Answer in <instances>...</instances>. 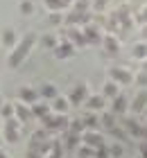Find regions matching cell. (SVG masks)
<instances>
[{"instance_id": "cell-30", "label": "cell", "mask_w": 147, "mask_h": 158, "mask_svg": "<svg viewBox=\"0 0 147 158\" xmlns=\"http://www.w3.org/2000/svg\"><path fill=\"white\" fill-rule=\"evenodd\" d=\"M2 135H5L7 142H18V138H20V133L16 129H2Z\"/></svg>"}, {"instance_id": "cell-2", "label": "cell", "mask_w": 147, "mask_h": 158, "mask_svg": "<svg viewBox=\"0 0 147 158\" xmlns=\"http://www.w3.org/2000/svg\"><path fill=\"white\" fill-rule=\"evenodd\" d=\"M91 97L88 95V86L86 84H79V86H75V88L70 90V95H68V102H70V106H77L79 104H86V99Z\"/></svg>"}, {"instance_id": "cell-26", "label": "cell", "mask_w": 147, "mask_h": 158, "mask_svg": "<svg viewBox=\"0 0 147 158\" xmlns=\"http://www.w3.org/2000/svg\"><path fill=\"white\" fill-rule=\"evenodd\" d=\"M0 43H2L5 48H14V43H16V34H14L11 30H5V32H2V39H0Z\"/></svg>"}, {"instance_id": "cell-39", "label": "cell", "mask_w": 147, "mask_h": 158, "mask_svg": "<svg viewBox=\"0 0 147 158\" xmlns=\"http://www.w3.org/2000/svg\"><path fill=\"white\" fill-rule=\"evenodd\" d=\"M138 152H141V158H147V142H141V145H138Z\"/></svg>"}, {"instance_id": "cell-19", "label": "cell", "mask_w": 147, "mask_h": 158, "mask_svg": "<svg viewBox=\"0 0 147 158\" xmlns=\"http://www.w3.org/2000/svg\"><path fill=\"white\" fill-rule=\"evenodd\" d=\"M43 5L50 9V14L52 11H61V9H66V7L70 5V0H43Z\"/></svg>"}, {"instance_id": "cell-1", "label": "cell", "mask_w": 147, "mask_h": 158, "mask_svg": "<svg viewBox=\"0 0 147 158\" xmlns=\"http://www.w3.org/2000/svg\"><path fill=\"white\" fill-rule=\"evenodd\" d=\"M34 43H36V34H34V32H27L25 36L18 41V45L14 48V52L9 54V59H7L9 68H18L20 63H23V59L29 54V50L34 48Z\"/></svg>"}, {"instance_id": "cell-45", "label": "cell", "mask_w": 147, "mask_h": 158, "mask_svg": "<svg viewBox=\"0 0 147 158\" xmlns=\"http://www.w3.org/2000/svg\"><path fill=\"white\" fill-rule=\"evenodd\" d=\"M0 106H2V97H0Z\"/></svg>"}, {"instance_id": "cell-31", "label": "cell", "mask_w": 147, "mask_h": 158, "mask_svg": "<svg viewBox=\"0 0 147 158\" xmlns=\"http://www.w3.org/2000/svg\"><path fill=\"white\" fill-rule=\"evenodd\" d=\"M77 158H95V149H91V147L82 145V147L77 149Z\"/></svg>"}, {"instance_id": "cell-8", "label": "cell", "mask_w": 147, "mask_h": 158, "mask_svg": "<svg viewBox=\"0 0 147 158\" xmlns=\"http://www.w3.org/2000/svg\"><path fill=\"white\" fill-rule=\"evenodd\" d=\"M122 127H124V131H127V135H131V138H143L145 127H141V122H136L134 118H124Z\"/></svg>"}, {"instance_id": "cell-12", "label": "cell", "mask_w": 147, "mask_h": 158, "mask_svg": "<svg viewBox=\"0 0 147 158\" xmlns=\"http://www.w3.org/2000/svg\"><path fill=\"white\" fill-rule=\"evenodd\" d=\"M102 45H104V52L106 54H118V52H120V41H118L115 36H111V34H106V36H104Z\"/></svg>"}, {"instance_id": "cell-41", "label": "cell", "mask_w": 147, "mask_h": 158, "mask_svg": "<svg viewBox=\"0 0 147 158\" xmlns=\"http://www.w3.org/2000/svg\"><path fill=\"white\" fill-rule=\"evenodd\" d=\"M141 36L147 41V25H143V30H141Z\"/></svg>"}, {"instance_id": "cell-21", "label": "cell", "mask_w": 147, "mask_h": 158, "mask_svg": "<svg viewBox=\"0 0 147 158\" xmlns=\"http://www.w3.org/2000/svg\"><path fill=\"white\" fill-rule=\"evenodd\" d=\"M11 118H16V104H9V102H7V104H2V106H0V120H11Z\"/></svg>"}, {"instance_id": "cell-33", "label": "cell", "mask_w": 147, "mask_h": 158, "mask_svg": "<svg viewBox=\"0 0 147 158\" xmlns=\"http://www.w3.org/2000/svg\"><path fill=\"white\" fill-rule=\"evenodd\" d=\"M134 81L141 86V88H147V73H145V70H141V73L134 77Z\"/></svg>"}, {"instance_id": "cell-18", "label": "cell", "mask_w": 147, "mask_h": 158, "mask_svg": "<svg viewBox=\"0 0 147 158\" xmlns=\"http://www.w3.org/2000/svg\"><path fill=\"white\" fill-rule=\"evenodd\" d=\"M39 95H41L43 99H52V102L59 97V95H57V86H54V84H43V86H41V90H39Z\"/></svg>"}, {"instance_id": "cell-11", "label": "cell", "mask_w": 147, "mask_h": 158, "mask_svg": "<svg viewBox=\"0 0 147 158\" xmlns=\"http://www.w3.org/2000/svg\"><path fill=\"white\" fill-rule=\"evenodd\" d=\"M102 95H104V99H111V102H113V99H115L118 95H120V86H118L115 81H111V79H109V81H106L104 86H102Z\"/></svg>"}, {"instance_id": "cell-3", "label": "cell", "mask_w": 147, "mask_h": 158, "mask_svg": "<svg viewBox=\"0 0 147 158\" xmlns=\"http://www.w3.org/2000/svg\"><path fill=\"white\" fill-rule=\"evenodd\" d=\"M109 77H111V81H115L118 86H129L134 81V75H131L127 68H111L109 70Z\"/></svg>"}, {"instance_id": "cell-25", "label": "cell", "mask_w": 147, "mask_h": 158, "mask_svg": "<svg viewBox=\"0 0 147 158\" xmlns=\"http://www.w3.org/2000/svg\"><path fill=\"white\" fill-rule=\"evenodd\" d=\"M93 7L91 0H75L72 2V11H79V14H88V9Z\"/></svg>"}, {"instance_id": "cell-34", "label": "cell", "mask_w": 147, "mask_h": 158, "mask_svg": "<svg viewBox=\"0 0 147 158\" xmlns=\"http://www.w3.org/2000/svg\"><path fill=\"white\" fill-rule=\"evenodd\" d=\"M20 124H23V122H20L18 118H11V120H7L5 124H2V129H16V131H18Z\"/></svg>"}, {"instance_id": "cell-4", "label": "cell", "mask_w": 147, "mask_h": 158, "mask_svg": "<svg viewBox=\"0 0 147 158\" xmlns=\"http://www.w3.org/2000/svg\"><path fill=\"white\" fill-rule=\"evenodd\" d=\"M52 52H54V59H70V56L75 54V45H72L68 39H61Z\"/></svg>"}, {"instance_id": "cell-36", "label": "cell", "mask_w": 147, "mask_h": 158, "mask_svg": "<svg viewBox=\"0 0 147 158\" xmlns=\"http://www.w3.org/2000/svg\"><path fill=\"white\" fill-rule=\"evenodd\" d=\"M18 9L23 11V14H32V11H34V5L29 2V0H23V2L18 5Z\"/></svg>"}, {"instance_id": "cell-40", "label": "cell", "mask_w": 147, "mask_h": 158, "mask_svg": "<svg viewBox=\"0 0 147 158\" xmlns=\"http://www.w3.org/2000/svg\"><path fill=\"white\" fill-rule=\"evenodd\" d=\"M25 158H43V156H41L39 152H27V154H25Z\"/></svg>"}, {"instance_id": "cell-10", "label": "cell", "mask_w": 147, "mask_h": 158, "mask_svg": "<svg viewBox=\"0 0 147 158\" xmlns=\"http://www.w3.org/2000/svg\"><path fill=\"white\" fill-rule=\"evenodd\" d=\"M84 106H86L91 113H93V111H102V109L106 106V99H104V95H91V97L86 99Z\"/></svg>"}, {"instance_id": "cell-13", "label": "cell", "mask_w": 147, "mask_h": 158, "mask_svg": "<svg viewBox=\"0 0 147 158\" xmlns=\"http://www.w3.org/2000/svg\"><path fill=\"white\" fill-rule=\"evenodd\" d=\"M124 109H127V97H124L122 93H120V95H118L113 102H111V109H109V111H111L113 115H122Z\"/></svg>"}, {"instance_id": "cell-43", "label": "cell", "mask_w": 147, "mask_h": 158, "mask_svg": "<svg viewBox=\"0 0 147 158\" xmlns=\"http://www.w3.org/2000/svg\"><path fill=\"white\" fill-rule=\"evenodd\" d=\"M143 70H145V73H147V61H145V66H143Z\"/></svg>"}, {"instance_id": "cell-16", "label": "cell", "mask_w": 147, "mask_h": 158, "mask_svg": "<svg viewBox=\"0 0 147 158\" xmlns=\"http://www.w3.org/2000/svg\"><path fill=\"white\" fill-rule=\"evenodd\" d=\"M145 104H147V90H141V93L134 97V102H131V111H134V113H141V111L145 109Z\"/></svg>"}, {"instance_id": "cell-29", "label": "cell", "mask_w": 147, "mask_h": 158, "mask_svg": "<svg viewBox=\"0 0 147 158\" xmlns=\"http://www.w3.org/2000/svg\"><path fill=\"white\" fill-rule=\"evenodd\" d=\"M109 154H111V158H122L124 149H122L120 142H113V145H109Z\"/></svg>"}, {"instance_id": "cell-47", "label": "cell", "mask_w": 147, "mask_h": 158, "mask_svg": "<svg viewBox=\"0 0 147 158\" xmlns=\"http://www.w3.org/2000/svg\"><path fill=\"white\" fill-rule=\"evenodd\" d=\"M70 158H72V156H70Z\"/></svg>"}, {"instance_id": "cell-44", "label": "cell", "mask_w": 147, "mask_h": 158, "mask_svg": "<svg viewBox=\"0 0 147 158\" xmlns=\"http://www.w3.org/2000/svg\"><path fill=\"white\" fill-rule=\"evenodd\" d=\"M141 2H143V5H147V0H141Z\"/></svg>"}, {"instance_id": "cell-5", "label": "cell", "mask_w": 147, "mask_h": 158, "mask_svg": "<svg viewBox=\"0 0 147 158\" xmlns=\"http://www.w3.org/2000/svg\"><path fill=\"white\" fill-rule=\"evenodd\" d=\"M84 36H86V43L88 45H100L102 41H104V36H102V32H100V27L91 23V25H86L84 27Z\"/></svg>"}, {"instance_id": "cell-38", "label": "cell", "mask_w": 147, "mask_h": 158, "mask_svg": "<svg viewBox=\"0 0 147 158\" xmlns=\"http://www.w3.org/2000/svg\"><path fill=\"white\" fill-rule=\"evenodd\" d=\"M109 5V0H93V9H95V14H102V9Z\"/></svg>"}, {"instance_id": "cell-7", "label": "cell", "mask_w": 147, "mask_h": 158, "mask_svg": "<svg viewBox=\"0 0 147 158\" xmlns=\"http://www.w3.org/2000/svg\"><path fill=\"white\" fill-rule=\"evenodd\" d=\"M39 90H34V88H29V86H23V88L18 90V102H23L27 106H34L36 102H39Z\"/></svg>"}, {"instance_id": "cell-22", "label": "cell", "mask_w": 147, "mask_h": 158, "mask_svg": "<svg viewBox=\"0 0 147 158\" xmlns=\"http://www.w3.org/2000/svg\"><path fill=\"white\" fill-rule=\"evenodd\" d=\"M131 54H134V59H141V61H147V43H136L134 48H131Z\"/></svg>"}, {"instance_id": "cell-9", "label": "cell", "mask_w": 147, "mask_h": 158, "mask_svg": "<svg viewBox=\"0 0 147 158\" xmlns=\"http://www.w3.org/2000/svg\"><path fill=\"white\" fill-rule=\"evenodd\" d=\"M66 39H68L75 48H84V45H88V43H86V36H84V30H79V27H68V32H66Z\"/></svg>"}, {"instance_id": "cell-17", "label": "cell", "mask_w": 147, "mask_h": 158, "mask_svg": "<svg viewBox=\"0 0 147 158\" xmlns=\"http://www.w3.org/2000/svg\"><path fill=\"white\" fill-rule=\"evenodd\" d=\"M50 109H52V106H48L45 102H36V104L32 106V113H34V118L43 120V118H48V115H50Z\"/></svg>"}, {"instance_id": "cell-27", "label": "cell", "mask_w": 147, "mask_h": 158, "mask_svg": "<svg viewBox=\"0 0 147 158\" xmlns=\"http://www.w3.org/2000/svg\"><path fill=\"white\" fill-rule=\"evenodd\" d=\"M41 45H43V48H50V50H54V48L59 45V41H57V36H54V34H45V36L41 39Z\"/></svg>"}, {"instance_id": "cell-6", "label": "cell", "mask_w": 147, "mask_h": 158, "mask_svg": "<svg viewBox=\"0 0 147 158\" xmlns=\"http://www.w3.org/2000/svg\"><path fill=\"white\" fill-rule=\"evenodd\" d=\"M82 145L91 147V149H100V147H104L106 142H104V138H102V133H97V131H86L82 135Z\"/></svg>"}, {"instance_id": "cell-46", "label": "cell", "mask_w": 147, "mask_h": 158, "mask_svg": "<svg viewBox=\"0 0 147 158\" xmlns=\"http://www.w3.org/2000/svg\"><path fill=\"white\" fill-rule=\"evenodd\" d=\"M72 2H75V0H72Z\"/></svg>"}, {"instance_id": "cell-32", "label": "cell", "mask_w": 147, "mask_h": 158, "mask_svg": "<svg viewBox=\"0 0 147 158\" xmlns=\"http://www.w3.org/2000/svg\"><path fill=\"white\" fill-rule=\"evenodd\" d=\"M109 133H111L113 138H118V140H127V131H124V129H120V127L109 129Z\"/></svg>"}, {"instance_id": "cell-37", "label": "cell", "mask_w": 147, "mask_h": 158, "mask_svg": "<svg viewBox=\"0 0 147 158\" xmlns=\"http://www.w3.org/2000/svg\"><path fill=\"white\" fill-rule=\"evenodd\" d=\"M95 158H111V154H109V145L95 149Z\"/></svg>"}, {"instance_id": "cell-15", "label": "cell", "mask_w": 147, "mask_h": 158, "mask_svg": "<svg viewBox=\"0 0 147 158\" xmlns=\"http://www.w3.org/2000/svg\"><path fill=\"white\" fill-rule=\"evenodd\" d=\"M52 111H57V115H66V113L70 111L68 97H57L54 102H52Z\"/></svg>"}, {"instance_id": "cell-23", "label": "cell", "mask_w": 147, "mask_h": 158, "mask_svg": "<svg viewBox=\"0 0 147 158\" xmlns=\"http://www.w3.org/2000/svg\"><path fill=\"white\" fill-rule=\"evenodd\" d=\"M82 147V135H70L68 131H66V149H79Z\"/></svg>"}, {"instance_id": "cell-24", "label": "cell", "mask_w": 147, "mask_h": 158, "mask_svg": "<svg viewBox=\"0 0 147 158\" xmlns=\"http://www.w3.org/2000/svg\"><path fill=\"white\" fill-rule=\"evenodd\" d=\"M82 120H84V124L88 127V131H97V124H100V120H97V115H95V113H91V111H88V113H86V115H84Z\"/></svg>"}, {"instance_id": "cell-28", "label": "cell", "mask_w": 147, "mask_h": 158, "mask_svg": "<svg viewBox=\"0 0 147 158\" xmlns=\"http://www.w3.org/2000/svg\"><path fill=\"white\" fill-rule=\"evenodd\" d=\"M102 124L106 127V131H109V129H113V127H115V115H113L111 111L102 113Z\"/></svg>"}, {"instance_id": "cell-14", "label": "cell", "mask_w": 147, "mask_h": 158, "mask_svg": "<svg viewBox=\"0 0 147 158\" xmlns=\"http://www.w3.org/2000/svg\"><path fill=\"white\" fill-rule=\"evenodd\" d=\"M16 118H18L20 122H27V120H32V118H34V113H32V106H27V104H23V102H18V104H16Z\"/></svg>"}, {"instance_id": "cell-42", "label": "cell", "mask_w": 147, "mask_h": 158, "mask_svg": "<svg viewBox=\"0 0 147 158\" xmlns=\"http://www.w3.org/2000/svg\"><path fill=\"white\" fill-rule=\"evenodd\" d=\"M0 158H9V156H7V154L2 152V149H0Z\"/></svg>"}, {"instance_id": "cell-20", "label": "cell", "mask_w": 147, "mask_h": 158, "mask_svg": "<svg viewBox=\"0 0 147 158\" xmlns=\"http://www.w3.org/2000/svg\"><path fill=\"white\" fill-rule=\"evenodd\" d=\"M86 124H84V120H70V127H68V133L70 135H84L86 133V129H84Z\"/></svg>"}, {"instance_id": "cell-35", "label": "cell", "mask_w": 147, "mask_h": 158, "mask_svg": "<svg viewBox=\"0 0 147 158\" xmlns=\"http://www.w3.org/2000/svg\"><path fill=\"white\" fill-rule=\"evenodd\" d=\"M48 20H50V25H61L63 23V18H61V11H52L48 16Z\"/></svg>"}]
</instances>
